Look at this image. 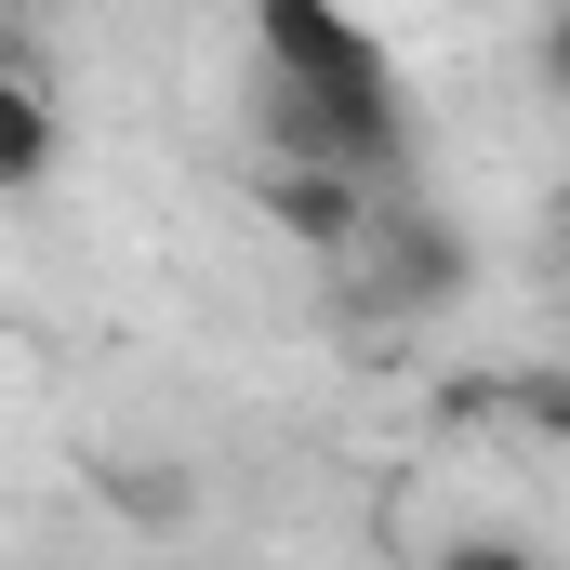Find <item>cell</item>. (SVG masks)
<instances>
[{
  "instance_id": "cell-1",
  "label": "cell",
  "mask_w": 570,
  "mask_h": 570,
  "mask_svg": "<svg viewBox=\"0 0 570 570\" xmlns=\"http://www.w3.org/2000/svg\"><path fill=\"white\" fill-rule=\"evenodd\" d=\"M253 40H266V146L279 159H332L358 186L412 173L399 67H385V40L345 0H253Z\"/></svg>"
},
{
  "instance_id": "cell-2",
  "label": "cell",
  "mask_w": 570,
  "mask_h": 570,
  "mask_svg": "<svg viewBox=\"0 0 570 570\" xmlns=\"http://www.w3.org/2000/svg\"><path fill=\"white\" fill-rule=\"evenodd\" d=\"M358 253L385 266V292H399V305H425V318H451V305L478 292V239H464L438 199H399V186L372 199V239H358Z\"/></svg>"
},
{
  "instance_id": "cell-3",
  "label": "cell",
  "mask_w": 570,
  "mask_h": 570,
  "mask_svg": "<svg viewBox=\"0 0 570 570\" xmlns=\"http://www.w3.org/2000/svg\"><path fill=\"white\" fill-rule=\"evenodd\" d=\"M372 199L385 186H358L332 159H266V226H279L292 253H358L372 239Z\"/></svg>"
},
{
  "instance_id": "cell-4",
  "label": "cell",
  "mask_w": 570,
  "mask_h": 570,
  "mask_svg": "<svg viewBox=\"0 0 570 570\" xmlns=\"http://www.w3.org/2000/svg\"><path fill=\"white\" fill-rule=\"evenodd\" d=\"M53 159H67V134H53V94L13 67L0 80V199H27V186H53Z\"/></svg>"
},
{
  "instance_id": "cell-5",
  "label": "cell",
  "mask_w": 570,
  "mask_h": 570,
  "mask_svg": "<svg viewBox=\"0 0 570 570\" xmlns=\"http://www.w3.org/2000/svg\"><path fill=\"white\" fill-rule=\"evenodd\" d=\"M94 491H107V504L134 518L146 544H173V531L199 518V478H186V464H94Z\"/></svg>"
},
{
  "instance_id": "cell-6",
  "label": "cell",
  "mask_w": 570,
  "mask_h": 570,
  "mask_svg": "<svg viewBox=\"0 0 570 570\" xmlns=\"http://www.w3.org/2000/svg\"><path fill=\"white\" fill-rule=\"evenodd\" d=\"M425 570H544V558H531V544H504V531H451Z\"/></svg>"
},
{
  "instance_id": "cell-7",
  "label": "cell",
  "mask_w": 570,
  "mask_h": 570,
  "mask_svg": "<svg viewBox=\"0 0 570 570\" xmlns=\"http://www.w3.org/2000/svg\"><path fill=\"white\" fill-rule=\"evenodd\" d=\"M518 425H544V438H570V372H518Z\"/></svg>"
},
{
  "instance_id": "cell-8",
  "label": "cell",
  "mask_w": 570,
  "mask_h": 570,
  "mask_svg": "<svg viewBox=\"0 0 570 570\" xmlns=\"http://www.w3.org/2000/svg\"><path fill=\"white\" fill-rule=\"evenodd\" d=\"M544 80L570 94V0H558V27H544Z\"/></svg>"
},
{
  "instance_id": "cell-9",
  "label": "cell",
  "mask_w": 570,
  "mask_h": 570,
  "mask_svg": "<svg viewBox=\"0 0 570 570\" xmlns=\"http://www.w3.org/2000/svg\"><path fill=\"white\" fill-rule=\"evenodd\" d=\"M544 239H558V279H570V186H558V213H544Z\"/></svg>"
},
{
  "instance_id": "cell-10",
  "label": "cell",
  "mask_w": 570,
  "mask_h": 570,
  "mask_svg": "<svg viewBox=\"0 0 570 570\" xmlns=\"http://www.w3.org/2000/svg\"><path fill=\"white\" fill-rule=\"evenodd\" d=\"M13 67H27V53H13V13H0V80H13Z\"/></svg>"
}]
</instances>
